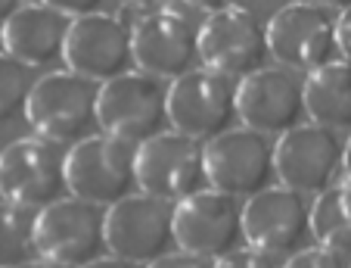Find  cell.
<instances>
[{"mask_svg": "<svg viewBox=\"0 0 351 268\" xmlns=\"http://www.w3.org/2000/svg\"><path fill=\"white\" fill-rule=\"evenodd\" d=\"M311 234L317 247L351 259V184L339 181L311 203Z\"/></svg>", "mask_w": 351, "mask_h": 268, "instance_id": "ffe728a7", "label": "cell"}, {"mask_svg": "<svg viewBox=\"0 0 351 268\" xmlns=\"http://www.w3.org/2000/svg\"><path fill=\"white\" fill-rule=\"evenodd\" d=\"M87 268H137V265H131V262H125V259H115V256H103V259H97Z\"/></svg>", "mask_w": 351, "mask_h": 268, "instance_id": "83f0119b", "label": "cell"}, {"mask_svg": "<svg viewBox=\"0 0 351 268\" xmlns=\"http://www.w3.org/2000/svg\"><path fill=\"white\" fill-rule=\"evenodd\" d=\"M174 241L180 253L221 262L224 256L245 247L243 203L212 188L199 190L174 206Z\"/></svg>", "mask_w": 351, "mask_h": 268, "instance_id": "7c38bea8", "label": "cell"}, {"mask_svg": "<svg viewBox=\"0 0 351 268\" xmlns=\"http://www.w3.org/2000/svg\"><path fill=\"white\" fill-rule=\"evenodd\" d=\"M274 159H277V181L283 188L317 200L320 194L336 188L342 178L345 141L342 134L305 122L295 131L280 137Z\"/></svg>", "mask_w": 351, "mask_h": 268, "instance_id": "5bb4252c", "label": "cell"}, {"mask_svg": "<svg viewBox=\"0 0 351 268\" xmlns=\"http://www.w3.org/2000/svg\"><path fill=\"white\" fill-rule=\"evenodd\" d=\"M149 268H215V262L196 259V256H190V253H180V249H174V253H168L165 259L153 262Z\"/></svg>", "mask_w": 351, "mask_h": 268, "instance_id": "d4e9b609", "label": "cell"}, {"mask_svg": "<svg viewBox=\"0 0 351 268\" xmlns=\"http://www.w3.org/2000/svg\"><path fill=\"white\" fill-rule=\"evenodd\" d=\"M69 197L90 206L112 209L121 200L140 194L137 184V147L121 144L109 134H93L75 144L66 159Z\"/></svg>", "mask_w": 351, "mask_h": 268, "instance_id": "3957f363", "label": "cell"}, {"mask_svg": "<svg viewBox=\"0 0 351 268\" xmlns=\"http://www.w3.org/2000/svg\"><path fill=\"white\" fill-rule=\"evenodd\" d=\"M308 119L351 137V63L336 60L305 78Z\"/></svg>", "mask_w": 351, "mask_h": 268, "instance_id": "d6986e66", "label": "cell"}, {"mask_svg": "<svg viewBox=\"0 0 351 268\" xmlns=\"http://www.w3.org/2000/svg\"><path fill=\"white\" fill-rule=\"evenodd\" d=\"M32 91V69H25L19 60L0 50V125H13L16 119H25Z\"/></svg>", "mask_w": 351, "mask_h": 268, "instance_id": "7402d4cb", "label": "cell"}, {"mask_svg": "<svg viewBox=\"0 0 351 268\" xmlns=\"http://www.w3.org/2000/svg\"><path fill=\"white\" fill-rule=\"evenodd\" d=\"M109 256L131 265H153L174 253V206L149 194H134L119 206L106 209Z\"/></svg>", "mask_w": 351, "mask_h": 268, "instance_id": "4fadbf2b", "label": "cell"}, {"mask_svg": "<svg viewBox=\"0 0 351 268\" xmlns=\"http://www.w3.org/2000/svg\"><path fill=\"white\" fill-rule=\"evenodd\" d=\"M19 10V3H13V0H0V28L7 25V19Z\"/></svg>", "mask_w": 351, "mask_h": 268, "instance_id": "f1b7e54d", "label": "cell"}, {"mask_svg": "<svg viewBox=\"0 0 351 268\" xmlns=\"http://www.w3.org/2000/svg\"><path fill=\"white\" fill-rule=\"evenodd\" d=\"M72 16L60 3H19L0 28V50L25 69H47L66 56Z\"/></svg>", "mask_w": 351, "mask_h": 268, "instance_id": "ac0fdd59", "label": "cell"}, {"mask_svg": "<svg viewBox=\"0 0 351 268\" xmlns=\"http://www.w3.org/2000/svg\"><path fill=\"white\" fill-rule=\"evenodd\" d=\"M38 259V212L0 200V268Z\"/></svg>", "mask_w": 351, "mask_h": 268, "instance_id": "44dd1931", "label": "cell"}, {"mask_svg": "<svg viewBox=\"0 0 351 268\" xmlns=\"http://www.w3.org/2000/svg\"><path fill=\"white\" fill-rule=\"evenodd\" d=\"M97 109L99 85L62 69L34 81L25 122L34 137L72 150L75 144L93 137V128H99Z\"/></svg>", "mask_w": 351, "mask_h": 268, "instance_id": "6da1fadb", "label": "cell"}, {"mask_svg": "<svg viewBox=\"0 0 351 268\" xmlns=\"http://www.w3.org/2000/svg\"><path fill=\"white\" fill-rule=\"evenodd\" d=\"M19 137H25V134H16L13 125H0V156H3V150L7 147H13Z\"/></svg>", "mask_w": 351, "mask_h": 268, "instance_id": "4316f807", "label": "cell"}, {"mask_svg": "<svg viewBox=\"0 0 351 268\" xmlns=\"http://www.w3.org/2000/svg\"><path fill=\"white\" fill-rule=\"evenodd\" d=\"M69 150L25 134L0 156V200L28 212H44L69 197Z\"/></svg>", "mask_w": 351, "mask_h": 268, "instance_id": "5b68a950", "label": "cell"}, {"mask_svg": "<svg viewBox=\"0 0 351 268\" xmlns=\"http://www.w3.org/2000/svg\"><path fill=\"white\" fill-rule=\"evenodd\" d=\"M283 268H351V262L342 259L339 253H330V249L314 243V247L302 249L298 256H292Z\"/></svg>", "mask_w": 351, "mask_h": 268, "instance_id": "603a6c76", "label": "cell"}, {"mask_svg": "<svg viewBox=\"0 0 351 268\" xmlns=\"http://www.w3.org/2000/svg\"><path fill=\"white\" fill-rule=\"evenodd\" d=\"M137 184L140 194L165 200L171 206L190 200L208 188L206 144L186 134L165 131L137 147Z\"/></svg>", "mask_w": 351, "mask_h": 268, "instance_id": "ba28073f", "label": "cell"}, {"mask_svg": "<svg viewBox=\"0 0 351 268\" xmlns=\"http://www.w3.org/2000/svg\"><path fill=\"white\" fill-rule=\"evenodd\" d=\"M137 72L159 81H178L199 69V28L180 19L171 7H156L131 28Z\"/></svg>", "mask_w": 351, "mask_h": 268, "instance_id": "e0dca14e", "label": "cell"}, {"mask_svg": "<svg viewBox=\"0 0 351 268\" xmlns=\"http://www.w3.org/2000/svg\"><path fill=\"white\" fill-rule=\"evenodd\" d=\"M339 54L345 63H351V7L339 10Z\"/></svg>", "mask_w": 351, "mask_h": 268, "instance_id": "484cf974", "label": "cell"}, {"mask_svg": "<svg viewBox=\"0 0 351 268\" xmlns=\"http://www.w3.org/2000/svg\"><path fill=\"white\" fill-rule=\"evenodd\" d=\"M243 237L245 247L258 249L271 259H286L308 249L311 234V206L308 197L274 184L258 197L243 203Z\"/></svg>", "mask_w": 351, "mask_h": 268, "instance_id": "9c48e42d", "label": "cell"}, {"mask_svg": "<svg viewBox=\"0 0 351 268\" xmlns=\"http://www.w3.org/2000/svg\"><path fill=\"white\" fill-rule=\"evenodd\" d=\"M267 47L280 69L308 78L336 63L339 54V10L330 3H289L267 22Z\"/></svg>", "mask_w": 351, "mask_h": 268, "instance_id": "7a4b0ae2", "label": "cell"}, {"mask_svg": "<svg viewBox=\"0 0 351 268\" xmlns=\"http://www.w3.org/2000/svg\"><path fill=\"white\" fill-rule=\"evenodd\" d=\"M342 181L351 184V137L345 141V166H342Z\"/></svg>", "mask_w": 351, "mask_h": 268, "instance_id": "f546056e", "label": "cell"}, {"mask_svg": "<svg viewBox=\"0 0 351 268\" xmlns=\"http://www.w3.org/2000/svg\"><path fill=\"white\" fill-rule=\"evenodd\" d=\"M62 63L69 72L81 75L99 87L134 72L137 63H134L131 25H125L115 13L81 16L72 22Z\"/></svg>", "mask_w": 351, "mask_h": 268, "instance_id": "9a60e30c", "label": "cell"}, {"mask_svg": "<svg viewBox=\"0 0 351 268\" xmlns=\"http://www.w3.org/2000/svg\"><path fill=\"white\" fill-rule=\"evenodd\" d=\"M99 134H109L121 144L153 141L168 125V85L146 72H128L99 87Z\"/></svg>", "mask_w": 351, "mask_h": 268, "instance_id": "8992f818", "label": "cell"}, {"mask_svg": "<svg viewBox=\"0 0 351 268\" xmlns=\"http://www.w3.org/2000/svg\"><path fill=\"white\" fill-rule=\"evenodd\" d=\"M277 144L258 131L237 125L233 131L221 134L218 141L206 144V172L208 188L233 197V200H252L261 190L274 188L277 178Z\"/></svg>", "mask_w": 351, "mask_h": 268, "instance_id": "30bf717a", "label": "cell"}, {"mask_svg": "<svg viewBox=\"0 0 351 268\" xmlns=\"http://www.w3.org/2000/svg\"><path fill=\"white\" fill-rule=\"evenodd\" d=\"M215 268H283V265H280V259H271V256L258 253L252 247H243L237 253L224 256L221 262H215Z\"/></svg>", "mask_w": 351, "mask_h": 268, "instance_id": "cb8c5ba5", "label": "cell"}, {"mask_svg": "<svg viewBox=\"0 0 351 268\" xmlns=\"http://www.w3.org/2000/svg\"><path fill=\"white\" fill-rule=\"evenodd\" d=\"M239 85L199 66L168 85V125L199 144H212L239 122Z\"/></svg>", "mask_w": 351, "mask_h": 268, "instance_id": "277c9868", "label": "cell"}, {"mask_svg": "<svg viewBox=\"0 0 351 268\" xmlns=\"http://www.w3.org/2000/svg\"><path fill=\"white\" fill-rule=\"evenodd\" d=\"M38 256L62 268H87L109 256L106 209L75 197L44 209L38 215Z\"/></svg>", "mask_w": 351, "mask_h": 268, "instance_id": "8fae6325", "label": "cell"}, {"mask_svg": "<svg viewBox=\"0 0 351 268\" xmlns=\"http://www.w3.org/2000/svg\"><path fill=\"white\" fill-rule=\"evenodd\" d=\"M22 268H62V265H53V262H47V259H40V256H38V259L25 262V265H22Z\"/></svg>", "mask_w": 351, "mask_h": 268, "instance_id": "4dcf8cb0", "label": "cell"}, {"mask_svg": "<svg viewBox=\"0 0 351 268\" xmlns=\"http://www.w3.org/2000/svg\"><path fill=\"white\" fill-rule=\"evenodd\" d=\"M237 107L243 128L280 141L283 134L305 125V78L289 69L267 66L255 72L252 78L239 81Z\"/></svg>", "mask_w": 351, "mask_h": 268, "instance_id": "2e32d148", "label": "cell"}, {"mask_svg": "<svg viewBox=\"0 0 351 268\" xmlns=\"http://www.w3.org/2000/svg\"><path fill=\"white\" fill-rule=\"evenodd\" d=\"M199 60L218 75L239 81L267 69V25L245 7H221L199 32Z\"/></svg>", "mask_w": 351, "mask_h": 268, "instance_id": "52a82bcc", "label": "cell"}]
</instances>
